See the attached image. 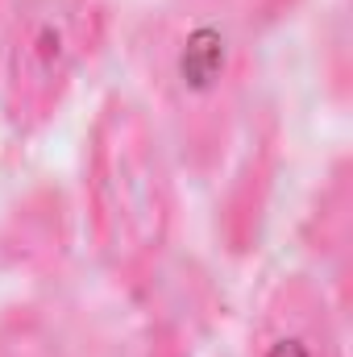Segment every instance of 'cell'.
Wrapping results in <instances>:
<instances>
[{"instance_id": "cell-1", "label": "cell", "mask_w": 353, "mask_h": 357, "mask_svg": "<svg viewBox=\"0 0 353 357\" xmlns=\"http://www.w3.org/2000/svg\"><path fill=\"white\" fill-rule=\"evenodd\" d=\"M133 54L158 108V133L191 178L225 171L254 104L258 33L237 0H163Z\"/></svg>"}, {"instance_id": "cell-2", "label": "cell", "mask_w": 353, "mask_h": 357, "mask_svg": "<svg viewBox=\"0 0 353 357\" xmlns=\"http://www.w3.org/2000/svg\"><path fill=\"white\" fill-rule=\"evenodd\" d=\"M84 216L104 278L137 307L175 266L179 178L158 125L125 91H108L84 137Z\"/></svg>"}, {"instance_id": "cell-3", "label": "cell", "mask_w": 353, "mask_h": 357, "mask_svg": "<svg viewBox=\"0 0 353 357\" xmlns=\"http://www.w3.org/2000/svg\"><path fill=\"white\" fill-rule=\"evenodd\" d=\"M104 38L96 0H8L0 33V121L17 146L33 142L67 104Z\"/></svg>"}, {"instance_id": "cell-4", "label": "cell", "mask_w": 353, "mask_h": 357, "mask_svg": "<svg viewBox=\"0 0 353 357\" xmlns=\"http://www.w3.org/2000/svg\"><path fill=\"white\" fill-rule=\"evenodd\" d=\"M283 171V116L274 104L250 112L216 191V241L229 258L246 262L258 254Z\"/></svg>"}, {"instance_id": "cell-5", "label": "cell", "mask_w": 353, "mask_h": 357, "mask_svg": "<svg viewBox=\"0 0 353 357\" xmlns=\"http://www.w3.org/2000/svg\"><path fill=\"white\" fill-rule=\"evenodd\" d=\"M341 320L316 274H283L250 324V357H345Z\"/></svg>"}, {"instance_id": "cell-6", "label": "cell", "mask_w": 353, "mask_h": 357, "mask_svg": "<svg viewBox=\"0 0 353 357\" xmlns=\"http://www.w3.org/2000/svg\"><path fill=\"white\" fill-rule=\"evenodd\" d=\"M71 199L54 183L25 187L0 216V270L33 282L59 278L71 258Z\"/></svg>"}, {"instance_id": "cell-7", "label": "cell", "mask_w": 353, "mask_h": 357, "mask_svg": "<svg viewBox=\"0 0 353 357\" xmlns=\"http://www.w3.org/2000/svg\"><path fill=\"white\" fill-rule=\"evenodd\" d=\"M299 245L320 270L316 278L333 295L337 312L350 316L353 299V158L337 154L324 178L316 183L303 220H299Z\"/></svg>"}, {"instance_id": "cell-8", "label": "cell", "mask_w": 353, "mask_h": 357, "mask_svg": "<svg viewBox=\"0 0 353 357\" xmlns=\"http://www.w3.org/2000/svg\"><path fill=\"white\" fill-rule=\"evenodd\" d=\"M0 357H80L42 303L0 307Z\"/></svg>"}, {"instance_id": "cell-9", "label": "cell", "mask_w": 353, "mask_h": 357, "mask_svg": "<svg viewBox=\"0 0 353 357\" xmlns=\"http://www.w3.org/2000/svg\"><path fill=\"white\" fill-rule=\"evenodd\" d=\"M320 67H324V79H329L333 100H345L350 96V17H345V4L333 13V21L324 29Z\"/></svg>"}, {"instance_id": "cell-10", "label": "cell", "mask_w": 353, "mask_h": 357, "mask_svg": "<svg viewBox=\"0 0 353 357\" xmlns=\"http://www.w3.org/2000/svg\"><path fill=\"white\" fill-rule=\"evenodd\" d=\"M237 4H241L246 21L254 25V33H266V29L283 25L291 13H299V8H303V0H237Z\"/></svg>"}, {"instance_id": "cell-11", "label": "cell", "mask_w": 353, "mask_h": 357, "mask_svg": "<svg viewBox=\"0 0 353 357\" xmlns=\"http://www.w3.org/2000/svg\"><path fill=\"white\" fill-rule=\"evenodd\" d=\"M4 13H8V0H0V33H4Z\"/></svg>"}]
</instances>
